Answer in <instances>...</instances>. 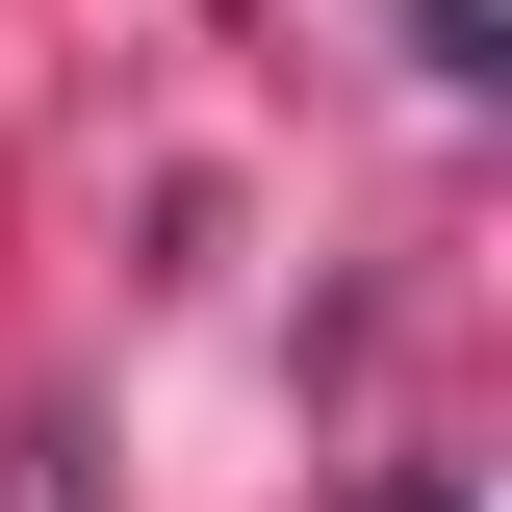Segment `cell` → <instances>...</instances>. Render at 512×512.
<instances>
[{"mask_svg": "<svg viewBox=\"0 0 512 512\" xmlns=\"http://www.w3.org/2000/svg\"><path fill=\"white\" fill-rule=\"evenodd\" d=\"M410 52H436L461 103H487V77H512V0H410Z\"/></svg>", "mask_w": 512, "mask_h": 512, "instance_id": "6da1fadb", "label": "cell"}, {"mask_svg": "<svg viewBox=\"0 0 512 512\" xmlns=\"http://www.w3.org/2000/svg\"><path fill=\"white\" fill-rule=\"evenodd\" d=\"M384 512H461V487H384Z\"/></svg>", "mask_w": 512, "mask_h": 512, "instance_id": "7a4b0ae2", "label": "cell"}]
</instances>
